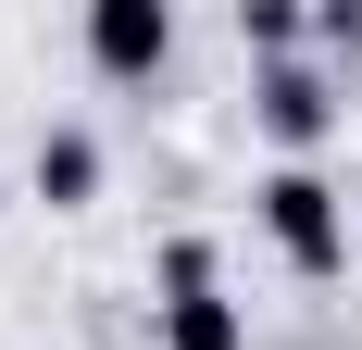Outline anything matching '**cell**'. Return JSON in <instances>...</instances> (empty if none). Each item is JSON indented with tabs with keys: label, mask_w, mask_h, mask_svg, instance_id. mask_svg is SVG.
<instances>
[{
	"label": "cell",
	"mask_w": 362,
	"mask_h": 350,
	"mask_svg": "<svg viewBox=\"0 0 362 350\" xmlns=\"http://www.w3.org/2000/svg\"><path fill=\"white\" fill-rule=\"evenodd\" d=\"M262 225H275V250H288L300 276H337V250H350V238H337V188L313 163H275V175H262Z\"/></svg>",
	"instance_id": "1"
},
{
	"label": "cell",
	"mask_w": 362,
	"mask_h": 350,
	"mask_svg": "<svg viewBox=\"0 0 362 350\" xmlns=\"http://www.w3.org/2000/svg\"><path fill=\"white\" fill-rule=\"evenodd\" d=\"M163 350H238V300L213 288V250L200 238L163 250Z\"/></svg>",
	"instance_id": "2"
},
{
	"label": "cell",
	"mask_w": 362,
	"mask_h": 350,
	"mask_svg": "<svg viewBox=\"0 0 362 350\" xmlns=\"http://www.w3.org/2000/svg\"><path fill=\"white\" fill-rule=\"evenodd\" d=\"M88 50H100V75H163L175 26H163V0H100L88 13Z\"/></svg>",
	"instance_id": "3"
},
{
	"label": "cell",
	"mask_w": 362,
	"mask_h": 350,
	"mask_svg": "<svg viewBox=\"0 0 362 350\" xmlns=\"http://www.w3.org/2000/svg\"><path fill=\"white\" fill-rule=\"evenodd\" d=\"M325 113H337V101H325L300 63H275V75H262V125H275L288 150H313V138H325Z\"/></svg>",
	"instance_id": "4"
},
{
	"label": "cell",
	"mask_w": 362,
	"mask_h": 350,
	"mask_svg": "<svg viewBox=\"0 0 362 350\" xmlns=\"http://www.w3.org/2000/svg\"><path fill=\"white\" fill-rule=\"evenodd\" d=\"M100 188V150L88 138H37V201H88Z\"/></svg>",
	"instance_id": "5"
}]
</instances>
